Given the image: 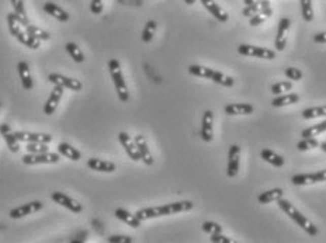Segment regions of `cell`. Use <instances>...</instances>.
Instances as JSON below:
<instances>
[{"mask_svg":"<svg viewBox=\"0 0 326 243\" xmlns=\"http://www.w3.org/2000/svg\"><path fill=\"white\" fill-rule=\"evenodd\" d=\"M104 9V0H91L90 12L93 14H102Z\"/></svg>","mask_w":326,"mask_h":243,"instance_id":"45","label":"cell"},{"mask_svg":"<svg viewBox=\"0 0 326 243\" xmlns=\"http://www.w3.org/2000/svg\"><path fill=\"white\" fill-rule=\"evenodd\" d=\"M260 12V2H256V3H252V5H248V6L243 9V12L242 14L245 16V17L250 18L254 14H257Z\"/></svg>","mask_w":326,"mask_h":243,"instance_id":"44","label":"cell"},{"mask_svg":"<svg viewBox=\"0 0 326 243\" xmlns=\"http://www.w3.org/2000/svg\"><path fill=\"white\" fill-rule=\"evenodd\" d=\"M63 91H65V87H62L59 85H54V89H52L47 103L44 106V114L45 116H52L56 111L58 106H59L60 98L63 96Z\"/></svg>","mask_w":326,"mask_h":243,"instance_id":"12","label":"cell"},{"mask_svg":"<svg viewBox=\"0 0 326 243\" xmlns=\"http://www.w3.org/2000/svg\"><path fill=\"white\" fill-rule=\"evenodd\" d=\"M51 198H52V201H54V202H56V204H59V205H62V207H65L67 210H69L71 213L80 214L82 211H83L82 204H80V202H78L76 200L71 198V197L65 194V193L55 191V193H52V194H51Z\"/></svg>","mask_w":326,"mask_h":243,"instance_id":"9","label":"cell"},{"mask_svg":"<svg viewBox=\"0 0 326 243\" xmlns=\"http://www.w3.org/2000/svg\"><path fill=\"white\" fill-rule=\"evenodd\" d=\"M200 136L204 142H211L214 140V113L211 110H207L203 114Z\"/></svg>","mask_w":326,"mask_h":243,"instance_id":"11","label":"cell"},{"mask_svg":"<svg viewBox=\"0 0 326 243\" xmlns=\"http://www.w3.org/2000/svg\"><path fill=\"white\" fill-rule=\"evenodd\" d=\"M226 116H249L254 111V107L249 103H231L223 107Z\"/></svg>","mask_w":326,"mask_h":243,"instance_id":"18","label":"cell"},{"mask_svg":"<svg viewBox=\"0 0 326 243\" xmlns=\"http://www.w3.org/2000/svg\"><path fill=\"white\" fill-rule=\"evenodd\" d=\"M118 141H120L122 148L125 149V152H127V155L129 156V159H133L134 162L141 160V155H139L138 148L135 145V141H134L127 132H120V134H118Z\"/></svg>","mask_w":326,"mask_h":243,"instance_id":"17","label":"cell"},{"mask_svg":"<svg viewBox=\"0 0 326 243\" xmlns=\"http://www.w3.org/2000/svg\"><path fill=\"white\" fill-rule=\"evenodd\" d=\"M16 138H17L20 142H27V144H31V142H41V144H49L52 142V136L49 134H43V132H28V131H16L14 132Z\"/></svg>","mask_w":326,"mask_h":243,"instance_id":"15","label":"cell"},{"mask_svg":"<svg viewBox=\"0 0 326 243\" xmlns=\"http://www.w3.org/2000/svg\"><path fill=\"white\" fill-rule=\"evenodd\" d=\"M314 41L316 44H326V31L325 32H319L314 36Z\"/></svg>","mask_w":326,"mask_h":243,"instance_id":"48","label":"cell"},{"mask_svg":"<svg viewBox=\"0 0 326 243\" xmlns=\"http://www.w3.org/2000/svg\"><path fill=\"white\" fill-rule=\"evenodd\" d=\"M48 144H41V142H31V144H27L25 149H27V153H43V152H48Z\"/></svg>","mask_w":326,"mask_h":243,"instance_id":"41","label":"cell"},{"mask_svg":"<svg viewBox=\"0 0 326 243\" xmlns=\"http://www.w3.org/2000/svg\"><path fill=\"white\" fill-rule=\"evenodd\" d=\"M319 146H320V149H322V151L326 153V142H322V144H319Z\"/></svg>","mask_w":326,"mask_h":243,"instance_id":"50","label":"cell"},{"mask_svg":"<svg viewBox=\"0 0 326 243\" xmlns=\"http://www.w3.org/2000/svg\"><path fill=\"white\" fill-rule=\"evenodd\" d=\"M200 2H201V5L206 7L208 12L211 13L214 17L217 18L218 21H221V23H226V21L230 20L228 13L223 12L222 9L218 6L214 0H200Z\"/></svg>","mask_w":326,"mask_h":243,"instance_id":"23","label":"cell"},{"mask_svg":"<svg viewBox=\"0 0 326 243\" xmlns=\"http://www.w3.org/2000/svg\"><path fill=\"white\" fill-rule=\"evenodd\" d=\"M319 146V142L316 138H302L298 144H297V149L301 151V152H305V151H311V149H315Z\"/></svg>","mask_w":326,"mask_h":243,"instance_id":"39","label":"cell"},{"mask_svg":"<svg viewBox=\"0 0 326 243\" xmlns=\"http://www.w3.org/2000/svg\"><path fill=\"white\" fill-rule=\"evenodd\" d=\"M301 3V13L302 18L309 23L314 20V9H312V0H300Z\"/></svg>","mask_w":326,"mask_h":243,"instance_id":"37","label":"cell"},{"mask_svg":"<svg viewBox=\"0 0 326 243\" xmlns=\"http://www.w3.org/2000/svg\"><path fill=\"white\" fill-rule=\"evenodd\" d=\"M290 27H291L290 18H287V17L280 18V21H278L277 36H276V45H274L277 51H284V49H285Z\"/></svg>","mask_w":326,"mask_h":243,"instance_id":"14","label":"cell"},{"mask_svg":"<svg viewBox=\"0 0 326 243\" xmlns=\"http://www.w3.org/2000/svg\"><path fill=\"white\" fill-rule=\"evenodd\" d=\"M109 243H133L134 239L131 236H124V235H113L107 239Z\"/></svg>","mask_w":326,"mask_h":243,"instance_id":"46","label":"cell"},{"mask_svg":"<svg viewBox=\"0 0 326 243\" xmlns=\"http://www.w3.org/2000/svg\"><path fill=\"white\" fill-rule=\"evenodd\" d=\"M322 182H326V169L316 171V173H300V175H294L291 177V183L296 186H307V184Z\"/></svg>","mask_w":326,"mask_h":243,"instance_id":"7","label":"cell"},{"mask_svg":"<svg viewBox=\"0 0 326 243\" xmlns=\"http://www.w3.org/2000/svg\"><path fill=\"white\" fill-rule=\"evenodd\" d=\"M284 73H285V76L288 78L290 80H294V82H298V80L302 79V72L300 71V69H297V67H287L285 71H284Z\"/></svg>","mask_w":326,"mask_h":243,"instance_id":"43","label":"cell"},{"mask_svg":"<svg viewBox=\"0 0 326 243\" xmlns=\"http://www.w3.org/2000/svg\"><path fill=\"white\" fill-rule=\"evenodd\" d=\"M17 71H18V76H20V80H21V85L24 87V90H31L34 87V82H32V78H31V72H30V66L28 63L25 61H20L17 65Z\"/></svg>","mask_w":326,"mask_h":243,"instance_id":"22","label":"cell"},{"mask_svg":"<svg viewBox=\"0 0 326 243\" xmlns=\"http://www.w3.org/2000/svg\"><path fill=\"white\" fill-rule=\"evenodd\" d=\"M277 205L285 215H288V218L292 219V221L296 222L297 225L301 226L302 229L307 232L309 236H316V235L319 233V231H318V228L315 226V224H312L305 215H302V214L294 207V204H291L290 201L284 200L283 197H281L280 200H277Z\"/></svg>","mask_w":326,"mask_h":243,"instance_id":"2","label":"cell"},{"mask_svg":"<svg viewBox=\"0 0 326 243\" xmlns=\"http://www.w3.org/2000/svg\"><path fill=\"white\" fill-rule=\"evenodd\" d=\"M273 16V9L272 5L269 0H260V12L257 14H254L249 20V24L252 27H257V25L263 24L267 18Z\"/></svg>","mask_w":326,"mask_h":243,"instance_id":"16","label":"cell"},{"mask_svg":"<svg viewBox=\"0 0 326 243\" xmlns=\"http://www.w3.org/2000/svg\"><path fill=\"white\" fill-rule=\"evenodd\" d=\"M184 3H186V5H190V6H191V5H194V3H195V0H184Z\"/></svg>","mask_w":326,"mask_h":243,"instance_id":"51","label":"cell"},{"mask_svg":"<svg viewBox=\"0 0 326 243\" xmlns=\"http://www.w3.org/2000/svg\"><path fill=\"white\" fill-rule=\"evenodd\" d=\"M260 156L265 162L273 164L276 167H283L284 163H285V160H284L281 155H278V153H276L274 151H270V149H263L262 153H260Z\"/></svg>","mask_w":326,"mask_h":243,"instance_id":"29","label":"cell"},{"mask_svg":"<svg viewBox=\"0 0 326 243\" xmlns=\"http://www.w3.org/2000/svg\"><path fill=\"white\" fill-rule=\"evenodd\" d=\"M301 116L304 120H314V118H319V117H326V106H318V107L304 110Z\"/></svg>","mask_w":326,"mask_h":243,"instance_id":"33","label":"cell"},{"mask_svg":"<svg viewBox=\"0 0 326 243\" xmlns=\"http://www.w3.org/2000/svg\"><path fill=\"white\" fill-rule=\"evenodd\" d=\"M322 132H326V120L319 122V124H315V125L302 129L301 136L302 138H316Z\"/></svg>","mask_w":326,"mask_h":243,"instance_id":"32","label":"cell"},{"mask_svg":"<svg viewBox=\"0 0 326 243\" xmlns=\"http://www.w3.org/2000/svg\"><path fill=\"white\" fill-rule=\"evenodd\" d=\"M0 107H2V103H0Z\"/></svg>","mask_w":326,"mask_h":243,"instance_id":"52","label":"cell"},{"mask_svg":"<svg viewBox=\"0 0 326 243\" xmlns=\"http://www.w3.org/2000/svg\"><path fill=\"white\" fill-rule=\"evenodd\" d=\"M283 195H284L283 189H272V190H267V191H265V193H262V194L257 197V201H259L260 204H270V202H273V201L280 200Z\"/></svg>","mask_w":326,"mask_h":243,"instance_id":"31","label":"cell"},{"mask_svg":"<svg viewBox=\"0 0 326 243\" xmlns=\"http://www.w3.org/2000/svg\"><path fill=\"white\" fill-rule=\"evenodd\" d=\"M114 215L115 218L120 219L122 222H125L127 225L133 226V228H139V226H141V222H142V221L137 217V214L128 213L127 210H124V208H117Z\"/></svg>","mask_w":326,"mask_h":243,"instance_id":"24","label":"cell"},{"mask_svg":"<svg viewBox=\"0 0 326 243\" xmlns=\"http://www.w3.org/2000/svg\"><path fill=\"white\" fill-rule=\"evenodd\" d=\"M134 141H135V145L138 148L139 155H141V160L145 164H148V166L153 164L155 159H153L151 151H149V148H148V142H146L145 136H144V135H137V136L134 138Z\"/></svg>","mask_w":326,"mask_h":243,"instance_id":"19","label":"cell"},{"mask_svg":"<svg viewBox=\"0 0 326 243\" xmlns=\"http://www.w3.org/2000/svg\"><path fill=\"white\" fill-rule=\"evenodd\" d=\"M48 80L52 85H59L62 87H65V89H71L73 91H80L83 89V85H82L80 80L68 78V76H63V75H59V73H51L48 76Z\"/></svg>","mask_w":326,"mask_h":243,"instance_id":"10","label":"cell"},{"mask_svg":"<svg viewBox=\"0 0 326 243\" xmlns=\"http://www.w3.org/2000/svg\"><path fill=\"white\" fill-rule=\"evenodd\" d=\"M188 73L193 75V76L210 79L212 80V82L218 83V85L225 86V87H232L234 83H235L234 78H231L228 75H225V73L222 72H218V71L211 69V67L201 66V65H190V66H188Z\"/></svg>","mask_w":326,"mask_h":243,"instance_id":"3","label":"cell"},{"mask_svg":"<svg viewBox=\"0 0 326 243\" xmlns=\"http://www.w3.org/2000/svg\"><path fill=\"white\" fill-rule=\"evenodd\" d=\"M300 101V96L297 93H287V94H278L277 97L272 100L273 107H284L290 104H297Z\"/></svg>","mask_w":326,"mask_h":243,"instance_id":"27","label":"cell"},{"mask_svg":"<svg viewBox=\"0 0 326 243\" xmlns=\"http://www.w3.org/2000/svg\"><path fill=\"white\" fill-rule=\"evenodd\" d=\"M238 52L243 56L249 58H260V59H269L272 61L276 58V51L265 48V47H256V45H249V44H241L238 47Z\"/></svg>","mask_w":326,"mask_h":243,"instance_id":"5","label":"cell"},{"mask_svg":"<svg viewBox=\"0 0 326 243\" xmlns=\"http://www.w3.org/2000/svg\"><path fill=\"white\" fill-rule=\"evenodd\" d=\"M0 134L3 136V140L6 142V145L9 146L10 152L17 153L20 151V141L16 138V135L12 131V128L9 127L7 124H2L0 125Z\"/></svg>","mask_w":326,"mask_h":243,"instance_id":"20","label":"cell"},{"mask_svg":"<svg viewBox=\"0 0 326 243\" xmlns=\"http://www.w3.org/2000/svg\"><path fill=\"white\" fill-rule=\"evenodd\" d=\"M44 12L48 13L49 16H52V17L56 18L58 21H62V23H67L69 20V14L63 9H60L58 5L52 3V2H47L44 5Z\"/></svg>","mask_w":326,"mask_h":243,"instance_id":"25","label":"cell"},{"mask_svg":"<svg viewBox=\"0 0 326 243\" xmlns=\"http://www.w3.org/2000/svg\"><path fill=\"white\" fill-rule=\"evenodd\" d=\"M10 2H12V6L13 9H14V13H16V16H17L18 21L21 23L23 27H27V25L30 24V21H28V17H27L24 2H23V0H10Z\"/></svg>","mask_w":326,"mask_h":243,"instance_id":"30","label":"cell"},{"mask_svg":"<svg viewBox=\"0 0 326 243\" xmlns=\"http://www.w3.org/2000/svg\"><path fill=\"white\" fill-rule=\"evenodd\" d=\"M157 28L156 21H153V20H149L148 23L144 27V31H142V41L144 43H151L152 38L155 36V31Z\"/></svg>","mask_w":326,"mask_h":243,"instance_id":"38","label":"cell"},{"mask_svg":"<svg viewBox=\"0 0 326 243\" xmlns=\"http://www.w3.org/2000/svg\"><path fill=\"white\" fill-rule=\"evenodd\" d=\"M43 205L44 204L41 201H31V202H27L24 205L13 208L12 211L9 213V215L13 219L23 218V217H27V215H31V214L38 213L40 210H43Z\"/></svg>","mask_w":326,"mask_h":243,"instance_id":"13","label":"cell"},{"mask_svg":"<svg viewBox=\"0 0 326 243\" xmlns=\"http://www.w3.org/2000/svg\"><path fill=\"white\" fill-rule=\"evenodd\" d=\"M7 25H9V31H10V34H12L13 37L17 36L18 32L24 28V27L21 25V23L18 21L16 13H9V14H7Z\"/></svg>","mask_w":326,"mask_h":243,"instance_id":"35","label":"cell"},{"mask_svg":"<svg viewBox=\"0 0 326 243\" xmlns=\"http://www.w3.org/2000/svg\"><path fill=\"white\" fill-rule=\"evenodd\" d=\"M23 163L24 164H51L58 163L60 160L59 153L55 152H43V153H27L23 158Z\"/></svg>","mask_w":326,"mask_h":243,"instance_id":"6","label":"cell"},{"mask_svg":"<svg viewBox=\"0 0 326 243\" xmlns=\"http://www.w3.org/2000/svg\"><path fill=\"white\" fill-rule=\"evenodd\" d=\"M14 38L30 49H38L40 48V45H41V41H40V40H37V38H34V37H31L30 34L25 31V28H23V30L20 31Z\"/></svg>","mask_w":326,"mask_h":243,"instance_id":"28","label":"cell"},{"mask_svg":"<svg viewBox=\"0 0 326 243\" xmlns=\"http://www.w3.org/2000/svg\"><path fill=\"white\" fill-rule=\"evenodd\" d=\"M203 231L214 235V233H222V226L217 224V222H211V221H207L203 224Z\"/></svg>","mask_w":326,"mask_h":243,"instance_id":"42","label":"cell"},{"mask_svg":"<svg viewBox=\"0 0 326 243\" xmlns=\"http://www.w3.org/2000/svg\"><path fill=\"white\" fill-rule=\"evenodd\" d=\"M241 166V146L231 145L228 151V166H226V175L228 177H236L239 173Z\"/></svg>","mask_w":326,"mask_h":243,"instance_id":"8","label":"cell"},{"mask_svg":"<svg viewBox=\"0 0 326 243\" xmlns=\"http://www.w3.org/2000/svg\"><path fill=\"white\" fill-rule=\"evenodd\" d=\"M24 28L31 37H34V38L40 40V41H48L49 38H51L49 32H47V31L43 30V28H40V27H37V25L28 24L27 27H24Z\"/></svg>","mask_w":326,"mask_h":243,"instance_id":"36","label":"cell"},{"mask_svg":"<svg viewBox=\"0 0 326 243\" xmlns=\"http://www.w3.org/2000/svg\"><path fill=\"white\" fill-rule=\"evenodd\" d=\"M194 204L191 201H177V202H172V204H166V205H160V207H149L142 208L137 213L141 221L145 219L157 218V217H165V215H172V214L177 213H186L193 210Z\"/></svg>","mask_w":326,"mask_h":243,"instance_id":"1","label":"cell"},{"mask_svg":"<svg viewBox=\"0 0 326 243\" xmlns=\"http://www.w3.org/2000/svg\"><path fill=\"white\" fill-rule=\"evenodd\" d=\"M210 240H211L212 243H232L234 242L231 237L223 236L222 233H214V235H211V237H210Z\"/></svg>","mask_w":326,"mask_h":243,"instance_id":"47","label":"cell"},{"mask_svg":"<svg viewBox=\"0 0 326 243\" xmlns=\"http://www.w3.org/2000/svg\"><path fill=\"white\" fill-rule=\"evenodd\" d=\"M109 71L110 76L113 79V83L115 86V91H117V96L120 98L122 103H127L129 100V93H128V87L125 80H124V75L121 71L120 62L117 59H111L109 62Z\"/></svg>","mask_w":326,"mask_h":243,"instance_id":"4","label":"cell"},{"mask_svg":"<svg viewBox=\"0 0 326 243\" xmlns=\"http://www.w3.org/2000/svg\"><path fill=\"white\" fill-rule=\"evenodd\" d=\"M58 153L60 156H65V158L71 159L73 162H78L82 159V153L80 151H78L76 148H73L72 145H69L67 142H60L58 145Z\"/></svg>","mask_w":326,"mask_h":243,"instance_id":"26","label":"cell"},{"mask_svg":"<svg viewBox=\"0 0 326 243\" xmlns=\"http://www.w3.org/2000/svg\"><path fill=\"white\" fill-rule=\"evenodd\" d=\"M87 167L94 171H102V173H113L117 169V166L110 160H104V159L91 158L87 160Z\"/></svg>","mask_w":326,"mask_h":243,"instance_id":"21","label":"cell"},{"mask_svg":"<svg viewBox=\"0 0 326 243\" xmlns=\"http://www.w3.org/2000/svg\"><path fill=\"white\" fill-rule=\"evenodd\" d=\"M65 49H67L68 54L71 55V58H72L75 62L82 63V62L85 61V55H83V52H82V49L79 48L78 44L68 43L67 45H65Z\"/></svg>","mask_w":326,"mask_h":243,"instance_id":"34","label":"cell"},{"mask_svg":"<svg viewBox=\"0 0 326 243\" xmlns=\"http://www.w3.org/2000/svg\"><path fill=\"white\" fill-rule=\"evenodd\" d=\"M256 2H260V0H243L245 6H248V5H252V3H256Z\"/></svg>","mask_w":326,"mask_h":243,"instance_id":"49","label":"cell"},{"mask_svg":"<svg viewBox=\"0 0 326 243\" xmlns=\"http://www.w3.org/2000/svg\"><path fill=\"white\" fill-rule=\"evenodd\" d=\"M291 89H292V83L284 80V82H277L272 86V93L278 96V94H283L284 91H291Z\"/></svg>","mask_w":326,"mask_h":243,"instance_id":"40","label":"cell"}]
</instances>
